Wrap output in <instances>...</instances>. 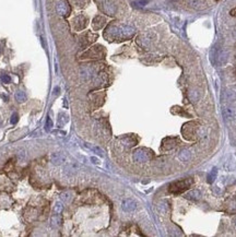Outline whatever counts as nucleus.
<instances>
[{
    "mask_svg": "<svg viewBox=\"0 0 236 237\" xmlns=\"http://www.w3.org/2000/svg\"><path fill=\"white\" fill-rule=\"evenodd\" d=\"M135 34V29L126 24H111L104 32V36L108 41H124Z\"/></svg>",
    "mask_w": 236,
    "mask_h": 237,
    "instance_id": "1",
    "label": "nucleus"
},
{
    "mask_svg": "<svg viewBox=\"0 0 236 237\" xmlns=\"http://www.w3.org/2000/svg\"><path fill=\"white\" fill-rule=\"evenodd\" d=\"M193 184V178H186V179H180L178 182H174L169 185V192L174 195H179L184 192L185 190L190 188V186Z\"/></svg>",
    "mask_w": 236,
    "mask_h": 237,
    "instance_id": "2",
    "label": "nucleus"
},
{
    "mask_svg": "<svg viewBox=\"0 0 236 237\" xmlns=\"http://www.w3.org/2000/svg\"><path fill=\"white\" fill-rule=\"evenodd\" d=\"M152 158V152L148 149H138L136 152L133 153V160L139 163L148 162Z\"/></svg>",
    "mask_w": 236,
    "mask_h": 237,
    "instance_id": "3",
    "label": "nucleus"
},
{
    "mask_svg": "<svg viewBox=\"0 0 236 237\" xmlns=\"http://www.w3.org/2000/svg\"><path fill=\"white\" fill-rule=\"evenodd\" d=\"M104 56V50L101 46H95L89 49L84 55L82 56V58H102Z\"/></svg>",
    "mask_w": 236,
    "mask_h": 237,
    "instance_id": "4",
    "label": "nucleus"
},
{
    "mask_svg": "<svg viewBox=\"0 0 236 237\" xmlns=\"http://www.w3.org/2000/svg\"><path fill=\"white\" fill-rule=\"evenodd\" d=\"M56 10L59 15L67 17V15H69V13H70V7H69V5L65 0H60V1L57 2Z\"/></svg>",
    "mask_w": 236,
    "mask_h": 237,
    "instance_id": "5",
    "label": "nucleus"
},
{
    "mask_svg": "<svg viewBox=\"0 0 236 237\" xmlns=\"http://www.w3.org/2000/svg\"><path fill=\"white\" fill-rule=\"evenodd\" d=\"M121 208L125 212H132L137 208V202L132 199H125L121 203Z\"/></svg>",
    "mask_w": 236,
    "mask_h": 237,
    "instance_id": "6",
    "label": "nucleus"
},
{
    "mask_svg": "<svg viewBox=\"0 0 236 237\" xmlns=\"http://www.w3.org/2000/svg\"><path fill=\"white\" fill-rule=\"evenodd\" d=\"M50 161L54 165H61L66 162V156L60 152H55L50 155Z\"/></svg>",
    "mask_w": 236,
    "mask_h": 237,
    "instance_id": "7",
    "label": "nucleus"
},
{
    "mask_svg": "<svg viewBox=\"0 0 236 237\" xmlns=\"http://www.w3.org/2000/svg\"><path fill=\"white\" fill-rule=\"evenodd\" d=\"M102 7H103V10L107 14H109V15H113L115 13V11H116V7L114 6V3L111 0H103Z\"/></svg>",
    "mask_w": 236,
    "mask_h": 237,
    "instance_id": "8",
    "label": "nucleus"
},
{
    "mask_svg": "<svg viewBox=\"0 0 236 237\" xmlns=\"http://www.w3.org/2000/svg\"><path fill=\"white\" fill-rule=\"evenodd\" d=\"M222 114L225 119H229V120H233L236 118V111L231 107H224L222 110Z\"/></svg>",
    "mask_w": 236,
    "mask_h": 237,
    "instance_id": "9",
    "label": "nucleus"
},
{
    "mask_svg": "<svg viewBox=\"0 0 236 237\" xmlns=\"http://www.w3.org/2000/svg\"><path fill=\"white\" fill-rule=\"evenodd\" d=\"M87 18L83 17V15H80L78 18H75V30H82L87 26Z\"/></svg>",
    "mask_w": 236,
    "mask_h": 237,
    "instance_id": "10",
    "label": "nucleus"
},
{
    "mask_svg": "<svg viewBox=\"0 0 236 237\" xmlns=\"http://www.w3.org/2000/svg\"><path fill=\"white\" fill-rule=\"evenodd\" d=\"M105 19L103 18V17H101V15H97L96 18L93 20V27L94 30H99V29H102L103 26H104V24H105Z\"/></svg>",
    "mask_w": 236,
    "mask_h": 237,
    "instance_id": "11",
    "label": "nucleus"
},
{
    "mask_svg": "<svg viewBox=\"0 0 236 237\" xmlns=\"http://www.w3.org/2000/svg\"><path fill=\"white\" fill-rule=\"evenodd\" d=\"M224 99L226 102H234L236 99V92L234 90H227V91L224 93Z\"/></svg>",
    "mask_w": 236,
    "mask_h": 237,
    "instance_id": "12",
    "label": "nucleus"
},
{
    "mask_svg": "<svg viewBox=\"0 0 236 237\" xmlns=\"http://www.w3.org/2000/svg\"><path fill=\"white\" fill-rule=\"evenodd\" d=\"M185 197H186L187 199H191V200H198L199 198L201 197V194H200V191H199V190H196V189H193V190H190L189 192H187Z\"/></svg>",
    "mask_w": 236,
    "mask_h": 237,
    "instance_id": "13",
    "label": "nucleus"
},
{
    "mask_svg": "<svg viewBox=\"0 0 236 237\" xmlns=\"http://www.w3.org/2000/svg\"><path fill=\"white\" fill-rule=\"evenodd\" d=\"M15 99L19 102V103H23L26 101V95L23 91H18L15 93Z\"/></svg>",
    "mask_w": 236,
    "mask_h": 237,
    "instance_id": "14",
    "label": "nucleus"
},
{
    "mask_svg": "<svg viewBox=\"0 0 236 237\" xmlns=\"http://www.w3.org/2000/svg\"><path fill=\"white\" fill-rule=\"evenodd\" d=\"M59 222H60V218H59V214H55L50 218V225L53 227H56L59 225Z\"/></svg>",
    "mask_w": 236,
    "mask_h": 237,
    "instance_id": "15",
    "label": "nucleus"
},
{
    "mask_svg": "<svg viewBox=\"0 0 236 237\" xmlns=\"http://www.w3.org/2000/svg\"><path fill=\"white\" fill-rule=\"evenodd\" d=\"M67 122H68V117H67V115L63 114V113L59 114V116H58V126H63Z\"/></svg>",
    "mask_w": 236,
    "mask_h": 237,
    "instance_id": "16",
    "label": "nucleus"
},
{
    "mask_svg": "<svg viewBox=\"0 0 236 237\" xmlns=\"http://www.w3.org/2000/svg\"><path fill=\"white\" fill-rule=\"evenodd\" d=\"M217 170L214 168V170H211V173L208 175V182L209 184H212V182H214V179L217 178Z\"/></svg>",
    "mask_w": 236,
    "mask_h": 237,
    "instance_id": "17",
    "label": "nucleus"
},
{
    "mask_svg": "<svg viewBox=\"0 0 236 237\" xmlns=\"http://www.w3.org/2000/svg\"><path fill=\"white\" fill-rule=\"evenodd\" d=\"M202 3V0H189V5L193 9H200Z\"/></svg>",
    "mask_w": 236,
    "mask_h": 237,
    "instance_id": "18",
    "label": "nucleus"
},
{
    "mask_svg": "<svg viewBox=\"0 0 236 237\" xmlns=\"http://www.w3.org/2000/svg\"><path fill=\"white\" fill-rule=\"evenodd\" d=\"M62 210H63V204L61 202H56L55 206H54V212L56 214H60L62 212Z\"/></svg>",
    "mask_w": 236,
    "mask_h": 237,
    "instance_id": "19",
    "label": "nucleus"
},
{
    "mask_svg": "<svg viewBox=\"0 0 236 237\" xmlns=\"http://www.w3.org/2000/svg\"><path fill=\"white\" fill-rule=\"evenodd\" d=\"M229 211L233 213L236 212V199H233L229 202Z\"/></svg>",
    "mask_w": 236,
    "mask_h": 237,
    "instance_id": "20",
    "label": "nucleus"
},
{
    "mask_svg": "<svg viewBox=\"0 0 236 237\" xmlns=\"http://www.w3.org/2000/svg\"><path fill=\"white\" fill-rule=\"evenodd\" d=\"M51 127H53V122H51L50 117L48 116V117H47V119H46V125H45V129H46V131H49L50 129H51Z\"/></svg>",
    "mask_w": 236,
    "mask_h": 237,
    "instance_id": "21",
    "label": "nucleus"
},
{
    "mask_svg": "<svg viewBox=\"0 0 236 237\" xmlns=\"http://www.w3.org/2000/svg\"><path fill=\"white\" fill-rule=\"evenodd\" d=\"M60 199L63 202H68L70 200V194L69 192H62L61 195H60Z\"/></svg>",
    "mask_w": 236,
    "mask_h": 237,
    "instance_id": "22",
    "label": "nucleus"
},
{
    "mask_svg": "<svg viewBox=\"0 0 236 237\" xmlns=\"http://www.w3.org/2000/svg\"><path fill=\"white\" fill-rule=\"evenodd\" d=\"M180 156H181V160H183V161H187V160L189 158V156H190V153L188 152L187 150H184V151H181Z\"/></svg>",
    "mask_w": 236,
    "mask_h": 237,
    "instance_id": "23",
    "label": "nucleus"
},
{
    "mask_svg": "<svg viewBox=\"0 0 236 237\" xmlns=\"http://www.w3.org/2000/svg\"><path fill=\"white\" fill-rule=\"evenodd\" d=\"M189 98H190V101H193V102H196V101L198 99V94H197V92H196V91H191V92H190V94H189Z\"/></svg>",
    "mask_w": 236,
    "mask_h": 237,
    "instance_id": "24",
    "label": "nucleus"
},
{
    "mask_svg": "<svg viewBox=\"0 0 236 237\" xmlns=\"http://www.w3.org/2000/svg\"><path fill=\"white\" fill-rule=\"evenodd\" d=\"M1 81H2L3 83H10V82H11V78H10V75H8V74H2V75H1Z\"/></svg>",
    "mask_w": 236,
    "mask_h": 237,
    "instance_id": "25",
    "label": "nucleus"
},
{
    "mask_svg": "<svg viewBox=\"0 0 236 237\" xmlns=\"http://www.w3.org/2000/svg\"><path fill=\"white\" fill-rule=\"evenodd\" d=\"M91 149H92V150H93L96 154H99V156H103V155H104V154H103V151H102V149L99 148V146H92Z\"/></svg>",
    "mask_w": 236,
    "mask_h": 237,
    "instance_id": "26",
    "label": "nucleus"
},
{
    "mask_svg": "<svg viewBox=\"0 0 236 237\" xmlns=\"http://www.w3.org/2000/svg\"><path fill=\"white\" fill-rule=\"evenodd\" d=\"M18 120H19V116H18V114H12V116H11V119H10V122L12 124V125H14V124H17L18 122Z\"/></svg>",
    "mask_w": 236,
    "mask_h": 237,
    "instance_id": "27",
    "label": "nucleus"
},
{
    "mask_svg": "<svg viewBox=\"0 0 236 237\" xmlns=\"http://www.w3.org/2000/svg\"><path fill=\"white\" fill-rule=\"evenodd\" d=\"M91 161L93 162L94 164H99V161L96 158H91Z\"/></svg>",
    "mask_w": 236,
    "mask_h": 237,
    "instance_id": "28",
    "label": "nucleus"
},
{
    "mask_svg": "<svg viewBox=\"0 0 236 237\" xmlns=\"http://www.w3.org/2000/svg\"><path fill=\"white\" fill-rule=\"evenodd\" d=\"M58 91H60V89H59L58 86H56L55 90H54V95H57V94H58Z\"/></svg>",
    "mask_w": 236,
    "mask_h": 237,
    "instance_id": "29",
    "label": "nucleus"
},
{
    "mask_svg": "<svg viewBox=\"0 0 236 237\" xmlns=\"http://www.w3.org/2000/svg\"><path fill=\"white\" fill-rule=\"evenodd\" d=\"M235 225H236V221H235Z\"/></svg>",
    "mask_w": 236,
    "mask_h": 237,
    "instance_id": "30",
    "label": "nucleus"
}]
</instances>
